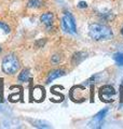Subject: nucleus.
<instances>
[{
    "label": "nucleus",
    "instance_id": "f257e3e1",
    "mask_svg": "<svg viewBox=\"0 0 123 129\" xmlns=\"http://www.w3.org/2000/svg\"><path fill=\"white\" fill-rule=\"evenodd\" d=\"M89 36L94 41H107L113 38V32L107 25L93 23L89 27Z\"/></svg>",
    "mask_w": 123,
    "mask_h": 129
},
{
    "label": "nucleus",
    "instance_id": "f03ea898",
    "mask_svg": "<svg viewBox=\"0 0 123 129\" xmlns=\"http://www.w3.org/2000/svg\"><path fill=\"white\" fill-rule=\"evenodd\" d=\"M1 67H2V71L6 74L12 75V74H15L18 71L20 63H19V60L14 54H9L3 58Z\"/></svg>",
    "mask_w": 123,
    "mask_h": 129
},
{
    "label": "nucleus",
    "instance_id": "7ed1b4c3",
    "mask_svg": "<svg viewBox=\"0 0 123 129\" xmlns=\"http://www.w3.org/2000/svg\"><path fill=\"white\" fill-rule=\"evenodd\" d=\"M60 26L62 29L66 34H70V35H76L77 34V27H76V22L73 18L72 14L70 12L66 11L62 17V22H60Z\"/></svg>",
    "mask_w": 123,
    "mask_h": 129
},
{
    "label": "nucleus",
    "instance_id": "20e7f679",
    "mask_svg": "<svg viewBox=\"0 0 123 129\" xmlns=\"http://www.w3.org/2000/svg\"><path fill=\"white\" fill-rule=\"evenodd\" d=\"M116 95V90L114 88L110 85H106V86H102L99 90V96L100 98L104 100V101H112V97Z\"/></svg>",
    "mask_w": 123,
    "mask_h": 129
},
{
    "label": "nucleus",
    "instance_id": "39448f33",
    "mask_svg": "<svg viewBox=\"0 0 123 129\" xmlns=\"http://www.w3.org/2000/svg\"><path fill=\"white\" fill-rule=\"evenodd\" d=\"M40 19H41V22H42V24H44V25L47 26V28H50L53 25L54 14H53L52 12H46V13H43L42 15H41Z\"/></svg>",
    "mask_w": 123,
    "mask_h": 129
},
{
    "label": "nucleus",
    "instance_id": "423d86ee",
    "mask_svg": "<svg viewBox=\"0 0 123 129\" xmlns=\"http://www.w3.org/2000/svg\"><path fill=\"white\" fill-rule=\"evenodd\" d=\"M66 74V71H64L63 69H55V70H52L50 73H49L48 78H47V83H51L52 81H54L56 79L60 78V76H63Z\"/></svg>",
    "mask_w": 123,
    "mask_h": 129
},
{
    "label": "nucleus",
    "instance_id": "0eeeda50",
    "mask_svg": "<svg viewBox=\"0 0 123 129\" xmlns=\"http://www.w3.org/2000/svg\"><path fill=\"white\" fill-rule=\"evenodd\" d=\"M31 97L36 101H41L44 98V90L41 86H36L34 89L31 90Z\"/></svg>",
    "mask_w": 123,
    "mask_h": 129
},
{
    "label": "nucleus",
    "instance_id": "6e6552de",
    "mask_svg": "<svg viewBox=\"0 0 123 129\" xmlns=\"http://www.w3.org/2000/svg\"><path fill=\"white\" fill-rule=\"evenodd\" d=\"M87 56H88L87 52H77V53L73 54V56H72L71 63L73 66H78L81 61H83V60L87 58Z\"/></svg>",
    "mask_w": 123,
    "mask_h": 129
},
{
    "label": "nucleus",
    "instance_id": "1a4fd4ad",
    "mask_svg": "<svg viewBox=\"0 0 123 129\" xmlns=\"http://www.w3.org/2000/svg\"><path fill=\"white\" fill-rule=\"evenodd\" d=\"M107 113H108V109H102L101 111H99L95 116H94L93 122H94V123H96V124H100L102 120L105 119L106 115H107Z\"/></svg>",
    "mask_w": 123,
    "mask_h": 129
},
{
    "label": "nucleus",
    "instance_id": "9d476101",
    "mask_svg": "<svg viewBox=\"0 0 123 129\" xmlns=\"http://www.w3.org/2000/svg\"><path fill=\"white\" fill-rule=\"evenodd\" d=\"M29 75H30V71L29 69H23L20 71V73L18 74V81L19 82H26V81L29 79Z\"/></svg>",
    "mask_w": 123,
    "mask_h": 129
},
{
    "label": "nucleus",
    "instance_id": "9b49d317",
    "mask_svg": "<svg viewBox=\"0 0 123 129\" xmlns=\"http://www.w3.org/2000/svg\"><path fill=\"white\" fill-rule=\"evenodd\" d=\"M43 5L42 0H28L27 2V7L30 8V9H38V8H41Z\"/></svg>",
    "mask_w": 123,
    "mask_h": 129
},
{
    "label": "nucleus",
    "instance_id": "f8f14e48",
    "mask_svg": "<svg viewBox=\"0 0 123 129\" xmlns=\"http://www.w3.org/2000/svg\"><path fill=\"white\" fill-rule=\"evenodd\" d=\"M32 124H34L35 127L38 128H50V125H49L47 122L44 120H31Z\"/></svg>",
    "mask_w": 123,
    "mask_h": 129
},
{
    "label": "nucleus",
    "instance_id": "ddd939ff",
    "mask_svg": "<svg viewBox=\"0 0 123 129\" xmlns=\"http://www.w3.org/2000/svg\"><path fill=\"white\" fill-rule=\"evenodd\" d=\"M113 59L118 66L123 67V53H116L113 55Z\"/></svg>",
    "mask_w": 123,
    "mask_h": 129
},
{
    "label": "nucleus",
    "instance_id": "4468645a",
    "mask_svg": "<svg viewBox=\"0 0 123 129\" xmlns=\"http://www.w3.org/2000/svg\"><path fill=\"white\" fill-rule=\"evenodd\" d=\"M0 29H2L3 32H6V34H10L11 32V28L9 27V25L2 21H0Z\"/></svg>",
    "mask_w": 123,
    "mask_h": 129
},
{
    "label": "nucleus",
    "instance_id": "2eb2a0df",
    "mask_svg": "<svg viewBox=\"0 0 123 129\" xmlns=\"http://www.w3.org/2000/svg\"><path fill=\"white\" fill-rule=\"evenodd\" d=\"M60 60H62V58H60L59 55H53L52 56V59H51V62L53 64H57V63L60 62Z\"/></svg>",
    "mask_w": 123,
    "mask_h": 129
},
{
    "label": "nucleus",
    "instance_id": "dca6fc26",
    "mask_svg": "<svg viewBox=\"0 0 123 129\" xmlns=\"http://www.w3.org/2000/svg\"><path fill=\"white\" fill-rule=\"evenodd\" d=\"M78 8H80V9H85V8H88V3L85 1H80L79 5H78Z\"/></svg>",
    "mask_w": 123,
    "mask_h": 129
},
{
    "label": "nucleus",
    "instance_id": "f3484780",
    "mask_svg": "<svg viewBox=\"0 0 123 129\" xmlns=\"http://www.w3.org/2000/svg\"><path fill=\"white\" fill-rule=\"evenodd\" d=\"M121 35L123 36V27H122V29H121Z\"/></svg>",
    "mask_w": 123,
    "mask_h": 129
},
{
    "label": "nucleus",
    "instance_id": "a211bd4d",
    "mask_svg": "<svg viewBox=\"0 0 123 129\" xmlns=\"http://www.w3.org/2000/svg\"><path fill=\"white\" fill-rule=\"evenodd\" d=\"M1 51H2V48H1V47H0V53H1Z\"/></svg>",
    "mask_w": 123,
    "mask_h": 129
}]
</instances>
